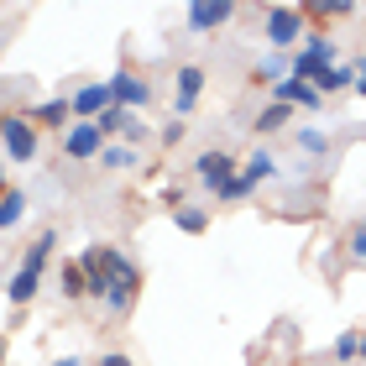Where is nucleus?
Segmentation results:
<instances>
[{
	"label": "nucleus",
	"mask_w": 366,
	"mask_h": 366,
	"mask_svg": "<svg viewBox=\"0 0 366 366\" xmlns=\"http://www.w3.org/2000/svg\"><path fill=\"white\" fill-rule=\"evenodd\" d=\"M0 147H6L11 162H31L37 157V126H31V115H0Z\"/></svg>",
	"instance_id": "3"
},
{
	"label": "nucleus",
	"mask_w": 366,
	"mask_h": 366,
	"mask_svg": "<svg viewBox=\"0 0 366 366\" xmlns=\"http://www.w3.org/2000/svg\"><path fill=\"white\" fill-rule=\"evenodd\" d=\"M236 173H241V162L230 157L225 147H209V152H199V157H194V178L204 183V189H214V194H220Z\"/></svg>",
	"instance_id": "4"
},
{
	"label": "nucleus",
	"mask_w": 366,
	"mask_h": 366,
	"mask_svg": "<svg viewBox=\"0 0 366 366\" xmlns=\"http://www.w3.org/2000/svg\"><path fill=\"white\" fill-rule=\"evenodd\" d=\"M0 361H6V340H0Z\"/></svg>",
	"instance_id": "32"
},
{
	"label": "nucleus",
	"mask_w": 366,
	"mask_h": 366,
	"mask_svg": "<svg viewBox=\"0 0 366 366\" xmlns=\"http://www.w3.org/2000/svg\"><path fill=\"white\" fill-rule=\"evenodd\" d=\"M361 361H366V330H361Z\"/></svg>",
	"instance_id": "31"
},
{
	"label": "nucleus",
	"mask_w": 366,
	"mask_h": 366,
	"mask_svg": "<svg viewBox=\"0 0 366 366\" xmlns=\"http://www.w3.org/2000/svg\"><path fill=\"white\" fill-rule=\"evenodd\" d=\"M262 366H267V361H262Z\"/></svg>",
	"instance_id": "33"
},
{
	"label": "nucleus",
	"mask_w": 366,
	"mask_h": 366,
	"mask_svg": "<svg viewBox=\"0 0 366 366\" xmlns=\"http://www.w3.org/2000/svg\"><path fill=\"white\" fill-rule=\"evenodd\" d=\"M241 178L252 183V189H257V183H267V178H277V157H272V152H262V147H257V152L241 162Z\"/></svg>",
	"instance_id": "13"
},
{
	"label": "nucleus",
	"mask_w": 366,
	"mask_h": 366,
	"mask_svg": "<svg viewBox=\"0 0 366 366\" xmlns=\"http://www.w3.org/2000/svg\"><path fill=\"white\" fill-rule=\"evenodd\" d=\"M293 121V105H262L257 121H252V137H272V131H282Z\"/></svg>",
	"instance_id": "12"
},
{
	"label": "nucleus",
	"mask_w": 366,
	"mask_h": 366,
	"mask_svg": "<svg viewBox=\"0 0 366 366\" xmlns=\"http://www.w3.org/2000/svg\"><path fill=\"white\" fill-rule=\"evenodd\" d=\"M204 79H209V74L199 69V63H183V69L173 74V110H178V115L194 110V99L204 94Z\"/></svg>",
	"instance_id": "8"
},
{
	"label": "nucleus",
	"mask_w": 366,
	"mask_h": 366,
	"mask_svg": "<svg viewBox=\"0 0 366 366\" xmlns=\"http://www.w3.org/2000/svg\"><path fill=\"white\" fill-rule=\"evenodd\" d=\"M330 356H335V361H356L361 356V330H340L335 345H330Z\"/></svg>",
	"instance_id": "19"
},
{
	"label": "nucleus",
	"mask_w": 366,
	"mask_h": 366,
	"mask_svg": "<svg viewBox=\"0 0 366 366\" xmlns=\"http://www.w3.org/2000/svg\"><path fill=\"white\" fill-rule=\"evenodd\" d=\"M53 366H79V361H74V356H63V361H53Z\"/></svg>",
	"instance_id": "29"
},
{
	"label": "nucleus",
	"mask_w": 366,
	"mask_h": 366,
	"mask_svg": "<svg viewBox=\"0 0 366 366\" xmlns=\"http://www.w3.org/2000/svg\"><path fill=\"white\" fill-rule=\"evenodd\" d=\"M37 288H42V272H31V267H16L11 272V282H6V298L16 309H26L31 298H37Z\"/></svg>",
	"instance_id": "10"
},
{
	"label": "nucleus",
	"mask_w": 366,
	"mask_h": 366,
	"mask_svg": "<svg viewBox=\"0 0 366 366\" xmlns=\"http://www.w3.org/2000/svg\"><path fill=\"white\" fill-rule=\"evenodd\" d=\"M63 298H69V304L89 298V272L79 267V262H69V267H63Z\"/></svg>",
	"instance_id": "17"
},
{
	"label": "nucleus",
	"mask_w": 366,
	"mask_h": 366,
	"mask_svg": "<svg viewBox=\"0 0 366 366\" xmlns=\"http://www.w3.org/2000/svg\"><path fill=\"white\" fill-rule=\"evenodd\" d=\"M0 194H6V162H0Z\"/></svg>",
	"instance_id": "30"
},
{
	"label": "nucleus",
	"mask_w": 366,
	"mask_h": 366,
	"mask_svg": "<svg viewBox=\"0 0 366 366\" xmlns=\"http://www.w3.org/2000/svg\"><path fill=\"white\" fill-rule=\"evenodd\" d=\"M173 225L183 230V236H204V230H209V209L183 204V209H173Z\"/></svg>",
	"instance_id": "16"
},
{
	"label": "nucleus",
	"mask_w": 366,
	"mask_h": 366,
	"mask_svg": "<svg viewBox=\"0 0 366 366\" xmlns=\"http://www.w3.org/2000/svg\"><path fill=\"white\" fill-rule=\"evenodd\" d=\"M246 194H252V183H246V178L236 173V178H230L220 194H214V199H220V204H236V199H246Z\"/></svg>",
	"instance_id": "25"
},
{
	"label": "nucleus",
	"mask_w": 366,
	"mask_h": 366,
	"mask_svg": "<svg viewBox=\"0 0 366 366\" xmlns=\"http://www.w3.org/2000/svg\"><path fill=\"white\" fill-rule=\"evenodd\" d=\"M183 137H189V126H183V121H168V126H162V147H178Z\"/></svg>",
	"instance_id": "26"
},
{
	"label": "nucleus",
	"mask_w": 366,
	"mask_h": 366,
	"mask_svg": "<svg viewBox=\"0 0 366 366\" xmlns=\"http://www.w3.org/2000/svg\"><path fill=\"white\" fill-rule=\"evenodd\" d=\"M53 246H58V230H42V236H37V241L26 246L21 267H31V272H42V267H47V257H53Z\"/></svg>",
	"instance_id": "15"
},
{
	"label": "nucleus",
	"mask_w": 366,
	"mask_h": 366,
	"mask_svg": "<svg viewBox=\"0 0 366 366\" xmlns=\"http://www.w3.org/2000/svg\"><path fill=\"white\" fill-rule=\"evenodd\" d=\"M137 293H142V282H121V288H110L105 309H110V314H126L131 304H137Z\"/></svg>",
	"instance_id": "21"
},
{
	"label": "nucleus",
	"mask_w": 366,
	"mask_h": 366,
	"mask_svg": "<svg viewBox=\"0 0 366 366\" xmlns=\"http://www.w3.org/2000/svg\"><path fill=\"white\" fill-rule=\"evenodd\" d=\"M131 162H142V157H137V147H126V142H110L105 152H99V168H131Z\"/></svg>",
	"instance_id": "18"
},
{
	"label": "nucleus",
	"mask_w": 366,
	"mask_h": 366,
	"mask_svg": "<svg viewBox=\"0 0 366 366\" xmlns=\"http://www.w3.org/2000/svg\"><path fill=\"white\" fill-rule=\"evenodd\" d=\"M356 94L366 99V63H361V69H356Z\"/></svg>",
	"instance_id": "28"
},
{
	"label": "nucleus",
	"mask_w": 366,
	"mask_h": 366,
	"mask_svg": "<svg viewBox=\"0 0 366 366\" xmlns=\"http://www.w3.org/2000/svg\"><path fill=\"white\" fill-rule=\"evenodd\" d=\"M21 220H26V194L6 189V194H0V230H16Z\"/></svg>",
	"instance_id": "14"
},
{
	"label": "nucleus",
	"mask_w": 366,
	"mask_h": 366,
	"mask_svg": "<svg viewBox=\"0 0 366 366\" xmlns=\"http://www.w3.org/2000/svg\"><path fill=\"white\" fill-rule=\"evenodd\" d=\"M63 152H69L74 162H99V152H105V131H99L94 121H74L69 131H63Z\"/></svg>",
	"instance_id": "5"
},
{
	"label": "nucleus",
	"mask_w": 366,
	"mask_h": 366,
	"mask_svg": "<svg viewBox=\"0 0 366 366\" xmlns=\"http://www.w3.org/2000/svg\"><path fill=\"white\" fill-rule=\"evenodd\" d=\"M99 131H105V137H115V131H121V137H126V126H131V110H121V105H110L105 115H99V121H94Z\"/></svg>",
	"instance_id": "22"
},
{
	"label": "nucleus",
	"mask_w": 366,
	"mask_h": 366,
	"mask_svg": "<svg viewBox=\"0 0 366 366\" xmlns=\"http://www.w3.org/2000/svg\"><path fill=\"white\" fill-rule=\"evenodd\" d=\"M99 366H131V356H121V351H110V356H99Z\"/></svg>",
	"instance_id": "27"
},
{
	"label": "nucleus",
	"mask_w": 366,
	"mask_h": 366,
	"mask_svg": "<svg viewBox=\"0 0 366 366\" xmlns=\"http://www.w3.org/2000/svg\"><path fill=\"white\" fill-rule=\"evenodd\" d=\"M262 37H267L277 53H282V47H293L298 37H309L304 11H298V6H267V11H262Z\"/></svg>",
	"instance_id": "2"
},
{
	"label": "nucleus",
	"mask_w": 366,
	"mask_h": 366,
	"mask_svg": "<svg viewBox=\"0 0 366 366\" xmlns=\"http://www.w3.org/2000/svg\"><path fill=\"white\" fill-rule=\"evenodd\" d=\"M79 267L89 272V298H99V304H105L110 288H121V282H142V267L131 257H121L115 246H84Z\"/></svg>",
	"instance_id": "1"
},
{
	"label": "nucleus",
	"mask_w": 366,
	"mask_h": 366,
	"mask_svg": "<svg viewBox=\"0 0 366 366\" xmlns=\"http://www.w3.org/2000/svg\"><path fill=\"white\" fill-rule=\"evenodd\" d=\"M361 225H366V220H361Z\"/></svg>",
	"instance_id": "34"
},
{
	"label": "nucleus",
	"mask_w": 366,
	"mask_h": 366,
	"mask_svg": "<svg viewBox=\"0 0 366 366\" xmlns=\"http://www.w3.org/2000/svg\"><path fill=\"white\" fill-rule=\"evenodd\" d=\"M69 105H74V115L79 121H99L110 105H115V94H110V79H94V84H79L74 94H69Z\"/></svg>",
	"instance_id": "6"
},
{
	"label": "nucleus",
	"mask_w": 366,
	"mask_h": 366,
	"mask_svg": "<svg viewBox=\"0 0 366 366\" xmlns=\"http://www.w3.org/2000/svg\"><path fill=\"white\" fill-rule=\"evenodd\" d=\"M230 16H236L230 0H199V6H189V26L194 31H214V26H225Z\"/></svg>",
	"instance_id": "9"
},
{
	"label": "nucleus",
	"mask_w": 366,
	"mask_h": 366,
	"mask_svg": "<svg viewBox=\"0 0 366 366\" xmlns=\"http://www.w3.org/2000/svg\"><path fill=\"white\" fill-rule=\"evenodd\" d=\"M110 94H115V105H121V110H142L147 99H152V84H147L142 74L121 69V74H110Z\"/></svg>",
	"instance_id": "7"
},
{
	"label": "nucleus",
	"mask_w": 366,
	"mask_h": 366,
	"mask_svg": "<svg viewBox=\"0 0 366 366\" xmlns=\"http://www.w3.org/2000/svg\"><path fill=\"white\" fill-rule=\"evenodd\" d=\"M345 257H351V262H356V267H361V262H366V225H356V230H351V236H345Z\"/></svg>",
	"instance_id": "24"
},
{
	"label": "nucleus",
	"mask_w": 366,
	"mask_h": 366,
	"mask_svg": "<svg viewBox=\"0 0 366 366\" xmlns=\"http://www.w3.org/2000/svg\"><path fill=\"white\" fill-rule=\"evenodd\" d=\"M298 147H304V152H314V157H320V152H330V137H325L320 126H298Z\"/></svg>",
	"instance_id": "23"
},
{
	"label": "nucleus",
	"mask_w": 366,
	"mask_h": 366,
	"mask_svg": "<svg viewBox=\"0 0 366 366\" xmlns=\"http://www.w3.org/2000/svg\"><path fill=\"white\" fill-rule=\"evenodd\" d=\"M309 47H304V53H314V58H320V63H335V53H340V47H335V37H330V31H309V37H304Z\"/></svg>",
	"instance_id": "20"
},
{
	"label": "nucleus",
	"mask_w": 366,
	"mask_h": 366,
	"mask_svg": "<svg viewBox=\"0 0 366 366\" xmlns=\"http://www.w3.org/2000/svg\"><path fill=\"white\" fill-rule=\"evenodd\" d=\"M69 115H74V105H69V99H42V105L37 110H31V126H47V131H63V126H69Z\"/></svg>",
	"instance_id": "11"
}]
</instances>
